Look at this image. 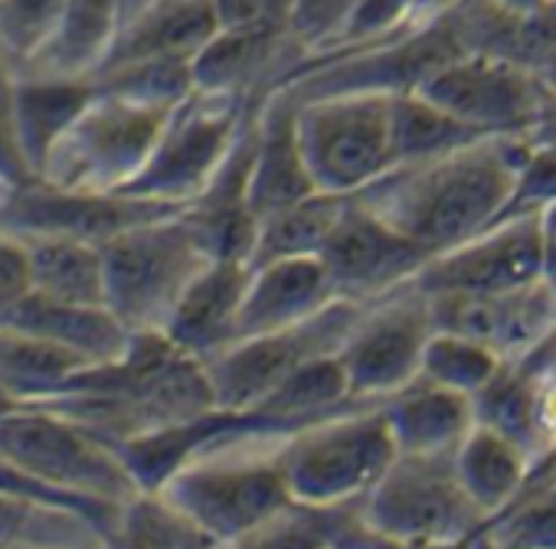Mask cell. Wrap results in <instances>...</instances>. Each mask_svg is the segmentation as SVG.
<instances>
[{
    "instance_id": "1",
    "label": "cell",
    "mask_w": 556,
    "mask_h": 549,
    "mask_svg": "<svg viewBox=\"0 0 556 549\" xmlns=\"http://www.w3.org/2000/svg\"><path fill=\"white\" fill-rule=\"evenodd\" d=\"M536 135H488L439 157L390 167L354 193L422 252H445L497 222Z\"/></svg>"
},
{
    "instance_id": "2",
    "label": "cell",
    "mask_w": 556,
    "mask_h": 549,
    "mask_svg": "<svg viewBox=\"0 0 556 549\" xmlns=\"http://www.w3.org/2000/svg\"><path fill=\"white\" fill-rule=\"evenodd\" d=\"M289 429L258 412H242L210 438L157 490L174 500L210 546H252L292 497L275 461Z\"/></svg>"
},
{
    "instance_id": "3",
    "label": "cell",
    "mask_w": 556,
    "mask_h": 549,
    "mask_svg": "<svg viewBox=\"0 0 556 549\" xmlns=\"http://www.w3.org/2000/svg\"><path fill=\"white\" fill-rule=\"evenodd\" d=\"M396 445L377 403H354L278 438L275 461L289 497L312 507L357 503L393 464Z\"/></svg>"
},
{
    "instance_id": "4",
    "label": "cell",
    "mask_w": 556,
    "mask_h": 549,
    "mask_svg": "<svg viewBox=\"0 0 556 549\" xmlns=\"http://www.w3.org/2000/svg\"><path fill=\"white\" fill-rule=\"evenodd\" d=\"M99 248L105 308L135 334L161 331L190 279L210 261L180 219V209L151 216Z\"/></svg>"
},
{
    "instance_id": "5",
    "label": "cell",
    "mask_w": 556,
    "mask_h": 549,
    "mask_svg": "<svg viewBox=\"0 0 556 549\" xmlns=\"http://www.w3.org/2000/svg\"><path fill=\"white\" fill-rule=\"evenodd\" d=\"M0 458L56 490L102 503H122L138 490L115 445L47 403H24L0 419Z\"/></svg>"
},
{
    "instance_id": "6",
    "label": "cell",
    "mask_w": 556,
    "mask_h": 549,
    "mask_svg": "<svg viewBox=\"0 0 556 549\" xmlns=\"http://www.w3.org/2000/svg\"><path fill=\"white\" fill-rule=\"evenodd\" d=\"M167 115V108L138 105L96 89L86 108L47 154L37 180L66 190L122 193L151 157Z\"/></svg>"
},
{
    "instance_id": "7",
    "label": "cell",
    "mask_w": 556,
    "mask_h": 549,
    "mask_svg": "<svg viewBox=\"0 0 556 549\" xmlns=\"http://www.w3.org/2000/svg\"><path fill=\"white\" fill-rule=\"evenodd\" d=\"M255 102L258 99L193 89L180 105L170 108L151 157L122 193L184 209L213 180Z\"/></svg>"
},
{
    "instance_id": "8",
    "label": "cell",
    "mask_w": 556,
    "mask_h": 549,
    "mask_svg": "<svg viewBox=\"0 0 556 549\" xmlns=\"http://www.w3.org/2000/svg\"><path fill=\"white\" fill-rule=\"evenodd\" d=\"M393 92H328L299 99V144L321 193L354 196L393 167Z\"/></svg>"
},
{
    "instance_id": "9",
    "label": "cell",
    "mask_w": 556,
    "mask_h": 549,
    "mask_svg": "<svg viewBox=\"0 0 556 549\" xmlns=\"http://www.w3.org/2000/svg\"><path fill=\"white\" fill-rule=\"evenodd\" d=\"M377 542H455L471 539L484 513L462 490L452 455H396L361 500Z\"/></svg>"
},
{
    "instance_id": "10",
    "label": "cell",
    "mask_w": 556,
    "mask_h": 549,
    "mask_svg": "<svg viewBox=\"0 0 556 549\" xmlns=\"http://www.w3.org/2000/svg\"><path fill=\"white\" fill-rule=\"evenodd\" d=\"M357 311H361L357 302L338 298L305 324L271 331V334L236 337L226 347H219L213 357L200 360L216 406L229 412H252L302 360L318 354H338Z\"/></svg>"
},
{
    "instance_id": "11",
    "label": "cell",
    "mask_w": 556,
    "mask_h": 549,
    "mask_svg": "<svg viewBox=\"0 0 556 549\" xmlns=\"http://www.w3.org/2000/svg\"><path fill=\"white\" fill-rule=\"evenodd\" d=\"M416 92L481 135H536L549 108L530 66L491 53H455Z\"/></svg>"
},
{
    "instance_id": "12",
    "label": "cell",
    "mask_w": 556,
    "mask_h": 549,
    "mask_svg": "<svg viewBox=\"0 0 556 549\" xmlns=\"http://www.w3.org/2000/svg\"><path fill=\"white\" fill-rule=\"evenodd\" d=\"M429 334V305L426 295L413 285L361 305L351 331L338 347L351 396L357 403H380L416 380Z\"/></svg>"
},
{
    "instance_id": "13",
    "label": "cell",
    "mask_w": 556,
    "mask_h": 549,
    "mask_svg": "<svg viewBox=\"0 0 556 549\" xmlns=\"http://www.w3.org/2000/svg\"><path fill=\"white\" fill-rule=\"evenodd\" d=\"M543 209L507 213L471 239L429 255L409 285L422 295H488L536 279L543 274Z\"/></svg>"
},
{
    "instance_id": "14",
    "label": "cell",
    "mask_w": 556,
    "mask_h": 549,
    "mask_svg": "<svg viewBox=\"0 0 556 549\" xmlns=\"http://www.w3.org/2000/svg\"><path fill=\"white\" fill-rule=\"evenodd\" d=\"M432 331L465 334L484 347H491L504 363H517L540 350L556 334V282L549 274L471 295V292H439L426 295Z\"/></svg>"
},
{
    "instance_id": "15",
    "label": "cell",
    "mask_w": 556,
    "mask_h": 549,
    "mask_svg": "<svg viewBox=\"0 0 556 549\" xmlns=\"http://www.w3.org/2000/svg\"><path fill=\"white\" fill-rule=\"evenodd\" d=\"M328 279L344 302H377L413 282L429 252L400 235L357 196H348L338 222L318 248Z\"/></svg>"
},
{
    "instance_id": "16",
    "label": "cell",
    "mask_w": 556,
    "mask_h": 549,
    "mask_svg": "<svg viewBox=\"0 0 556 549\" xmlns=\"http://www.w3.org/2000/svg\"><path fill=\"white\" fill-rule=\"evenodd\" d=\"M174 209L177 206H164L118 190H66L30 177L27 183L8 193L4 209H0V229L14 235H70L102 245L138 222Z\"/></svg>"
},
{
    "instance_id": "17",
    "label": "cell",
    "mask_w": 556,
    "mask_h": 549,
    "mask_svg": "<svg viewBox=\"0 0 556 549\" xmlns=\"http://www.w3.org/2000/svg\"><path fill=\"white\" fill-rule=\"evenodd\" d=\"M245 193L255 222L318 193L299 144V99L289 92V86L271 89L255 108V141Z\"/></svg>"
},
{
    "instance_id": "18",
    "label": "cell",
    "mask_w": 556,
    "mask_h": 549,
    "mask_svg": "<svg viewBox=\"0 0 556 549\" xmlns=\"http://www.w3.org/2000/svg\"><path fill=\"white\" fill-rule=\"evenodd\" d=\"M338 292L318 255H289L249 265V282L239 305L236 337L271 334L321 315ZM232 337V341H236Z\"/></svg>"
},
{
    "instance_id": "19",
    "label": "cell",
    "mask_w": 556,
    "mask_h": 549,
    "mask_svg": "<svg viewBox=\"0 0 556 549\" xmlns=\"http://www.w3.org/2000/svg\"><path fill=\"white\" fill-rule=\"evenodd\" d=\"M308 53L289 30L268 34H229L216 30L210 43L193 56V86L203 92H223L236 99H262L286 86Z\"/></svg>"
},
{
    "instance_id": "20",
    "label": "cell",
    "mask_w": 556,
    "mask_h": 549,
    "mask_svg": "<svg viewBox=\"0 0 556 549\" xmlns=\"http://www.w3.org/2000/svg\"><path fill=\"white\" fill-rule=\"evenodd\" d=\"M249 282V261L210 258L184 289L161 324V337L193 360L213 357L236 337L239 305Z\"/></svg>"
},
{
    "instance_id": "21",
    "label": "cell",
    "mask_w": 556,
    "mask_h": 549,
    "mask_svg": "<svg viewBox=\"0 0 556 549\" xmlns=\"http://www.w3.org/2000/svg\"><path fill=\"white\" fill-rule=\"evenodd\" d=\"M138 4L141 0H66L53 34L17 73L92 79Z\"/></svg>"
},
{
    "instance_id": "22",
    "label": "cell",
    "mask_w": 556,
    "mask_h": 549,
    "mask_svg": "<svg viewBox=\"0 0 556 549\" xmlns=\"http://www.w3.org/2000/svg\"><path fill=\"white\" fill-rule=\"evenodd\" d=\"M377 409L390 429L396 455H452L475 425L471 396L422 376L380 399Z\"/></svg>"
},
{
    "instance_id": "23",
    "label": "cell",
    "mask_w": 556,
    "mask_h": 549,
    "mask_svg": "<svg viewBox=\"0 0 556 549\" xmlns=\"http://www.w3.org/2000/svg\"><path fill=\"white\" fill-rule=\"evenodd\" d=\"M213 34L216 17L210 0H141L128 14L102 69L141 60L193 63Z\"/></svg>"
},
{
    "instance_id": "24",
    "label": "cell",
    "mask_w": 556,
    "mask_h": 549,
    "mask_svg": "<svg viewBox=\"0 0 556 549\" xmlns=\"http://www.w3.org/2000/svg\"><path fill=\"white\" fill-rule=\"evenodd\" d=\"M92 92V79H60L34 73L14 76L8 89V115L30 177L40 174L47 154L86 108Z\"/></svg>"
},
{
    "instance_id": "25",
    "label": "cell",
    "mask_w": 556,
    "mask_h": 549,
    "mask_svg": "<svg viewBox=\"0 0 556 549\" xmlns=\"http://www.w3.org/2000/svg\"><path fill=\"white\" fill-rule=\"evenodd\" d=\"M4 324L40 334V337L73 350L89 367L118 360L135 337V331H128L105 305L56 302V298L37 295V292H30Z\"/></svg>"
},
{
    "instance_id": "26",
    "label": "cell",
    "mask_w": 556,
    "mask_h": 549,
    "mask_svg": "<svg viewBox=\"0 0 556 549\" xmlns=\"http://www.w3.org/2000/svg\"><path fill=\"white\" fill-rule=\"evenodd\" d=\"M452 468L468 500L488 516L501 513L520 490L530 458L497 429L475 422L452 451Z\"/></svg>"
},
{
    "instance_id": "27",
    "label": "cell",
    "mask_w": 556,
    "mask_h": 549,
    "mask_svg": "<svg viewBox=\"0 0 556 549\" xmlns=\"http://www.w3.org/2000/svg\"><path fill=\"white\" fill-rule=\"evenodd\" d=\"M30 265V292L56 302L105 305L102 248L70 235H21Z\"/></svg>"
},
{
    "instance_id": "28",
    "label": "cell",
    "mask_w": 556,
    "mask_h": 549,
    "mask_svg": "<svg viewBox=\"0 0 556 549\" xmlns=\"http://www.w3.org/2000/svg\"><path fill=\"white\" fill-rule=\"evenodd\" d=\"M89 363L73 350L30 334L14 324H0V386L24 403H43L63 393Z\"/></svg>"
},
{
    "instance_id": "29",
    "label": "cell",
    "mask_w": 556,
    "mask_h": 549,
    "mask_svg": "<svg viewBox=\"0 0 556 549\" xmlns=\"http://www.w3.org/2000/svg\"><path fill=\"white\" fill-rule=\"evenodd\" d=\"M354 403L357 399L351 396L338 354H318V357L302 360L252 412L265 416L275 425L295 429L321 416H331L338 409H348Z\"/></svg>"
},
{
    "instance_id": "30",
    "label": "cell",
    "mask_w": 556,
    "mask_h": 549,
    "mask_svg": "<svg viewBox=\"0 0 556 549\" xmlns=\"http://www.w3.org/2000/svg\"><path fill=\"white\" fill-rule=\"evenodd\" d=\"M488 138L468 125H462L455 115L445 108L432 105L426 95L416 89L393 92L390 95V151H393V167L400 164H416L426 157H439L445 151H455L468 141Z\"/></svg>"
},
{
    "instance_id": "31",
    "label": "cell",
    "mask_w": 556,
    "mask_h": 549,
    "mask_svg": "<svg viewBox=\"0 0 556 549\" xmlns=\"http://www.w3.org/2000/svg\"><path fill=\"white\" fill-rule=\"evenodd\" d=\"M348 196L341 193H312L286 209L265 216L255 229L249 265L289 255H318L321 242L328 239L331 226L338 222Z\"/></svg>"
},
{
    "instance_id": "32",
    "label": "cell",
    "mask_w": 556,
    "mask_h": 549,
    "mask_svg": "<svg viewBox=\"0 0 556 549\" xmlns=\"http://www.w3.org/2000/svg\"><path fill=\"white\" fill-rule=\"evenodd\" d=\"M112 546L187 549V546H210V539L157 487H138L118 507Z\"/></svg>"
},
{
    "instance_id": "33",
    "label": "cell",
    "mask_w": 556,
    "mask_h": 549,
    "mask_svg": "<svg viewBox=\"0 0 556 549\" xmlns=\"http://www.w3.org/2000/svg\"><path fill=\"white\" fill-rule=\"evenodd\" d=\"M0 546H105L79 513L0 494Z\"/></svg>"
},
{
    "instance_id": "34",
    "label": "cell",
    "mask_w": 556,
    "mask_h": 549,
    "mask_svg": "<svg viewBox=\"0 0 556 549\" xmlns=\"http://www.w3.org/2000/svg\"><path fill=\"white\" fill-rule=\"evenodd\" d=\"M458 0H357L344 37L331 50L374 47L413 37L442 21ZM328 53V50H321Z\"/></svg>"
},
{
    "instance_id": "35",
    "label": "cell",
    "mask_w": 556,
    "mask_h": 549,
    "mask_svg": "<svg viewBox=\"0 0 556 549\" xmlns=\"http://www.w3.org/2000/svg\"><path fill=\"white\" fill-rule=\"evenodd\" d=\"M92 82L102 92L122 95L138 105L167 108V112L197 89L190 63H180V60H141V63L105 66L92 76Z\"/></svg>"
},
{
    "instance_id": "36",
    "label": "cell",
    "mask_w": 556,
    "mask_h": 549,
    "mask_svg": "<svg viewBox=\"0 0 556 549\" xmlns=\"http://www.w3.org/2000/svg\"><path fill=\"white\" fill-rule=\"evenodd\" d=\"M501 357L465 337V334H452V331H432L426 347H422V360H419V376L429 383H439L445 390L475 396L497 370H501Z\"/></svg>"
},
{
    "instance_id": "37",
    "label": "cell",
    "mask_w": 556,
    "mask_h": 549,
    "mask_svg": "<svg viewBox=\"0 0 556 549\" xmlns=\"http://www.w3.org/2000/svg\"><path fill=\"white\" fill-rule=\"evenodd\" d=\"M475 536L491 542L556 546V484L510 500L501 513L488 516Z\"/></svg>"
},
{
    "instance_id": "38",
    "label": "cell",
    "mask_w": 556,
    "mask_h": 549,
    "mask_svg": "<svg viewBox=\"0 0 556 549\" xmlns=\"http://www.w3.org/2000/svg\"><path fill=\"white\" fill-rule=\"evenodd\" d=\"M66 0H0V43L17 69L43 47L53 34Z\"/></svg>"
},
{
    "instance_id": "39",
    "label": "cell",
    "mask_w": 556,
    "mask_h": 549,
    "mask_svg": "<svg viewBox=\"0 0 556 549\" xmlns=\"http://www.w3.org/2000/svg\"><path fill=\"white\" fill-rule=\"evenodd\" d=\"M354 4L357 0H292L289 34L308 56L331 50L344 37Z\"/></svg>"
},
{
    "instance_id": "40",
    "label": "cell",
    "mask_w": 556,
    "mask_h": 549,
    "mask_svg": "<svg viewBox=\"0 0 556 549\" xmlns=\"http://www.w3.org/2000/svg\"><path fill=\"white\" fill-rule=\"evenodd\" d=\"M216 30L229 34H268L289 30L292 0H210Z\"/></svg>"
},
{
    "instance_id": "41",
    "label": "cell",
    "mask_w": 556,
    "mask_h": 549,
    "mask_svg": "<svg viewBox=\"0 0 556 549\" xmlns=\"http://www.w3.org/2000/svg\"><path fill=\"white\" fill-rule=\"evenodd\" d=\"M30 295V265L21 235L0 229V324Z\"/></svg>"
},
{
    "instance_id": "42",
    "label": "cell",
    "mask_w": 556,
    "mask_h": 549,
    "mask_svg": "<svg viewBox=\"0 0 556 549\" xmlns=\"http://www.w3.org/2000/svg\"><path fill=\"white\" fill-rule=\"evenodd\" d=\"M0 180L21 187L30 180V170L24 164V154L17 148L14 128H11V115H8V95L0 99Z\"/></svg>"
},
{
    "instance_id": "43",
    "label": "cell",
    "mask_w": 556,
    "mask_h": 549,
    "mask_svg": "<svg viewBox=\"0 0 556 549\" xmlns=\"http://www.w3.org/2000/svg\"><path fill=\"white\" fill-rule=\"evenodd\" d=\"M543 271L556 282V203L543 209Z\"/></svg>"
},
{
    "instance_id": "44",
    "label": "cell",
    "mask_w": 556,
    "mask_h": 549,
    "mask_svg": "<svg viewBox=\"0 0 556 549\" xmlns=\"http://www.w3.org/2000/svg\"><path fill=\"white\" fill-rule=\"evenodd\" d=\"M533 73H536V79H540V86H543V92L556 102V40L543 50V56L533 63Z\"/></svg>"
},
{
    "instance_id": "45",
    "label": "cell",
    "mask_w": 556,
    "mask_h": 549,
    "mask_svg": "<svg viewBox=\"0 0 556 549\" xmlns=\"http://www.w3.org/2000/svg\"><path fill=\"white\" fill-rule=\"evenodd\" d=\"M11 82H14V60L8 56L4 43H0V99H4V95H8Z\"/></svg>"
},
{
    "instance_id": "46",
    "label": "cell",
    "mask_w": 556,
    "mask_h": 549,
    "mask_svg": "<svg viewBox=\"0 0 556 549\" xmlns=\"http://www.w3.org/2000/svg\"><path fill=\"white\" fill-rule=\"evenodd\" d=\"M24 406V399L21 396H14L11 390H4V386H0V419H8L11 412H17Z\"/></svg>"
},
{
    "instance_id": "47",
    "label": "cell",
    "mask_w": 556,
    "mask_h": 549,
    "mask_svg": "<svg viewBox=\"0 0 556 549\" xmlns=\"http://www.w3.org/2000/svg\"><path fill=\"white\" fill-rule=\"evenodd\" d=\"M14 187L11 183H4V180H0V209H4V200H8V193H11Z\"/></svg>"
}]
</instances>
